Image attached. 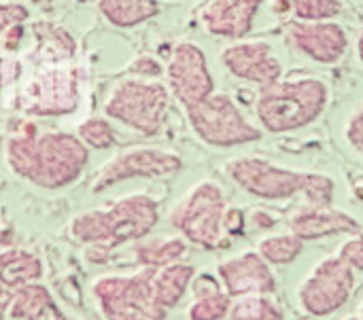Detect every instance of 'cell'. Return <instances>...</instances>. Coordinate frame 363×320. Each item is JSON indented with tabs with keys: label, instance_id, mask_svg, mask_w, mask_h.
<instances>
[{
	"label": "cell",
	"instance_id": "1",
	"mask_svg": "<svg viewBox=\"0 0 363 320\" xmlns=\"http://www.w3.org/2000/svg\"><path fill=\"white\" fill-rule=\"evenodd\" d=\"M4 157L17 176L43 189H62L81 176L89 151L79 136L66 132L38 134L36 125L26 123L19 134L4 142Z\"/></svg>",
	"mask_w": 363,
	"mask_h": 320
},
{
	"label": "cell",
	"instance_id": "2",
	"mask_svg": "<svg viewBox=\"0 0 363 320\" xmlns=\"http://www.w3.org/2000/svg\"><path fill=\"white\" fill-rule=\"evenodd\" d=\"M160 221L157 202L145 193L128 195L106 208L89 210L70 221V236L94 251L106 253L132 240L145 238Z\"/></svg>",
	"mask_w": 363,
	"mask_h": 320
},
{
	"label": "cell",
	"instance_id": "3",
	"mask_svg": "<svg viewBox=\"0 0 363 320\" xmlns=\"http://www.w3.org/2000/svg\"><path fill=\"white\" fill-rule=\"evenodd\" d=\"M330 102V85L319 76L281 79L259 89L255 115L270 134H287L315 123Z\"/></svg>",
	"mask_w": 363,
	"mask_h": 320
},
{
	"label": "cell",
	"instance_id": "4",
	"mask_svg": "<svg viewBox=\"0 0 363 320\" xmlns=\"http://www.w3.org/2000/svg\"><path fill=\"white\" fill-rule=\"evenodd\" d=\"M155 268H143L128 276H104L91 287V295L106 320H164L166 310L153 293Z\"/></svg>",
	"mask_w": 363,
	"mask_h": 320
},
{
	"label": "cell",
	"instance_id": "5",
	"mask_svg": "<svg viewBox=\"0 0 363 320\" xmlns=\"http://www.w3.org/2000/svg\"><path fill=\"white\" fill-rule=\"evenodd\" d=\"M168 89L153 79H125L104 102V113L143 136L162 132L168 115Z\"/></svg>",
	"mask_w": 363,
	"mask_h": 320
},
{
	"label": "cell",
	"instance_id": "6",
	"mask_svg": "<svg viewBox=\"0 0 363 320\" xmlns=\"http://www.w3.org/2000/svg\"><path fill=\"white\" fill-rule=\"evenodd\" d=\"M225 195L213 181L198 183L170 212V225L191 244L213 251L221 244Z\"/></svg>",
	"mask_w": 363,
	"mask_h": 320
},
{
	"label": "cell",
	"instance_id": "7",
	"mask_svg": "<svg viewBox=\"0 0 363 320\" xmlns=\"http://www.w3.org/2000/svg\"><path fill=\"white\" fill-rule=\"evenodd\" d=\"M183 110L194 134L211 147L230 149L262 138V130H257L242 115L238 104L228 93H213Z\"/></svg>",
	"mask_w": 363,
	"mask_h": 320
},
{
	"label": "cell",
	"instance_id": "8",
	"mask_svg": "<svg viewBox=\"0 0 363 320\" xmlns=\"http://www.w3.org/2000/svg\"><path fill=\"white\" fill-rule=\"evenodd\" d=\"M230 178L249 195L259 200H291L302 195L308 172L277 166L264 157H238L225 166Z\"/></svg>",
	"mask_w": 363,
	"mask_h": 320
},
{
	"label": "cell",
	"instance_id": "9",
	"mask_svg": "<svg viewBox=\"0 0 363 320\" xmlns=\"http://www.w3.org/2000/svg\"><path fill=\"white\" fill-rule=\"evenodd\" d=\"M353 268L338 255L323 259L298 291L300 308L311 316L338 312L353 293Z\"/></svg>",
	"mask_w": 363,
	"mask_h": 320
},
{
	"label": "cell",
	"instance_id": "10",
	"mask_svg": "<svg viewBox=\"0 0 363 320\" xmlns=\"http://www.w3.org/2000/svg\"><path fill=\"white\" fill-rule=\"evenodd\" d=\"M166 74L170 91L183 108L215 93V79L208 68L206 53L196 42H179L172 49Z\"/></svg>",
	"mask_w": 363,
	"mask_h": 320
},
{
	"label": "cell",
	"instance_id": "11",
	"mask_svg": "<svg viewBox=\"0 0 363 320\" xmlns=\"http://www.w3.org/2000/svg\"><path fill=\"white\" fill-rule=\"evenodd\" d=\"M79 104L77 76L68 68L45 66L21 89L19 106L32 115H66Z\"/></svg>",
	"mask_w": 363,
	"mask_h": 320
},
{
	"label": "cell",
	"instance_id": "12",
	"mask_svg": "<svg viewBox=\"0 0 363 320\" xmlns=\"http://www.w3.org/2000/svg\"><path fill=\"white\" fill-rule=\"evenodd\" d=\"M183 168V159L164 149H130L113 159L98 172L91 191L100 193L117 183L130 178H162L172 176Z\"/></svg>",
	"mask_w": 363,
	"mask_h": 320
},
{
	"label": "cell",
	"instance_id": "13",
	"mask_svg": "<svg viewBox=\"0 0 363 320\" xmlns=\"http://www.w3.org/2000/svg\"><path fill=\"white\" fill-rule=\"evenodd\" d=\"M225 70L247 83H255L259 89L283 79L285 66L268 40H245L228 45L221 55Z\"/></svg>",
	"mask_w": 363,
	"mask_h": 320
},
{
	"label": "cell",
	"instance_id": "14",
	"mask_svg": "<svg viewBox=\"0 0 363 320\" xmlns=\"http://www.w3.org/2000/svg\"><path fill=\"white\" fill-rule=\"evenodd\" d=\"M287 40L304 57L332 66L349 51V36L340 23L332 21H294L287 28Z\"/></svg>",
	"mask_w": 363,
	"mask_h": 320
},
{
	"label": "cell",
	"instance_id": "15",
	"mask_svg": "<svg viewBox=\"0 0 363 320\" xmlns=\"http://www.w3.org/2000/svg\"><path fill=\"white\" fill-rule=\"evenodd\" d=\"M219 278L230 297L270 295L277 291V278L259 253H242L217 268Z\"/></svg>",
	"mask_w": 363,
	"mask_h": 320
},
{
	"label": "cell",
	"instance_id": "16",
	"mask_svg": "<svg viewBox=\"0 0 363 320\" xmlns=\"http://www.w3.org/2000/svg\"><path fill=\"white\" fill-rule=\"evenodd\" d=\"M266 0H208L202 8V25L208 34L221 38H242Z\"/></svg>",
	"mask_w": 363,
	"mask_h": 320
},
{
	"label": "cell",
	"instance_id": "17",
	"mask_svg": "<svg viewBox=\"0 0 363 320\" xmlns=\"http://www.w3.org/2000/svg\"><path fill=\"white\" fill-rule=\"evenodd\" d=\"M291 234L300 240H317L334 234H359L362 225L345 210L336 208H313L306 206L296 212L289 221Z\"/></svg>",
	"mask_w": 363,
	"mask_h": 320
},
{
	"label": "cell",
	"instance_id": "18",
	"mask_svg": "<svg viewBox=\"0 0 363 320\" xmlns=\"http://www.w3.org/2000/svg\"><path fill=\"white\" fill-rule=\"evenodd\" d=\"M9 312L13 319L19 320H74L68 319L60 310L49 289L38 282H30L19 289H13Z\"/></svg>",
	"mask_w": 363,
	"mask_h": 320
},
{
	"label": "cell",
	"instance_id": "19",
	"mask_svg": "<svg viewBox=\"0 0 363 320\" xmlns=\"http://www.w3.org/2000/svg\"><path fill=\"white\" fill-rule=\"evenodd\" d=\"M194 276H196V268L189 263H183V261H174L164 268H155L153 293H155L157 304L166 312L170 308H174L187 293L189 285L194 282Z\"/></svg>",
	"mask_w": 363,
	"mask_h": 320
},
{
	"label": "cell",
	"instance_id": "20",
	"mask_svg": "<svg viewBox=\"0 0 363 320\" xmlns=\"http://www.w3.org/2000/svg\"><path fill=\"white\" fill-rule=\"evenodd\" d=\"M43 278L40 259L23 248H4L0 251V285L6 289H19L23 285L36 282Z\"/></svg>",
	"mask_w": 363,
	"mask_h": 320
},
{
	"label": "cell",
	"instance_id": "21",
	"mask_svg": "<svg viewBox=\"0 0 363 320\" xmlns=\"http://www.w3.org/2000/svg\"><path fill=\"white\" fill-rule=\"evenodd\" d=\"M194 295L196 302L189 306V320H223L230 312L232 297L221 291L215 278L208 274L194 278Z\"/></svg>",
	"mask_w": 363,
	"mask_h": 320
},
{
	"label": "cell",
	"instance_id": "22",
	"mask_svg": "<svg viewBox=\"0 0 363 320\" xmlns=\"http://www.w3.org/2000/svg\"><path fill=\"white\" fill-rule=\"evenodd\" d=\"M100 13L117 28H132L160 13L155 0H98Z\"/></svg>",
	"mask_w": 363,
	"mask_h": 320
},
{
	"label": "cell",
	"instance_id": "23",
	"mask_svg": "<svg viewBox=\"0 0 363 320\" xmlns=\"http://www.w3.org/2000/svg\"><path fill=\"white\" fill-rule=\"evenodd\" d=\"M185 251H187L185 240L166 238V240H155V242L136 246V259L143 263V268H164L168 263L181 261Z\"/></svg>",
	"mask_w": 363,
	"mask_h": 320
},
{
	"label": "cell",
	"instance_id": "24",
	"mask_svg": "<svg viewBox=\"0 0 363 320\" xmlns=\"http://www.w3.org/2000/svg\"><path fill=\"white\" fill-rule=\"evenodd\" d=\"M228 320H283V310L266 295H242L232 302Z\"/></svg>",
	"mask_w": 363,
	"mask_h": 320
},
{
	"label": "cell",
	"instance_id": "25",
	"mask_svg": "<svg viewBox=\"0 0 363 320\" xmlns=\"http://www.w3.org/2000/svg\"><path fill=\"white\" fill-rule=\"evenodd\" d=\"M304 248V240H300L294 234H274L268 236L259 242L257 253L264 257V261L268 265H287L294 259H298V255Z\"/></svg>",
	"mask_w": 363,
	"mask_h": 320
},
{
	"label": "cell",
	"instance_id": "26",
	"mask_svg": "<svg viewBox=\"0 0 363 320\" xmlns=\"http://www.w3.org/2000/svg\"><path fill=\"white\" fill-rule=\"evenodd\" d=\"M342 0H294L291 11L298 21H332L342 13Z\"/></svg>",
	"mask_w": 363,
	"mask_h": 320
},
{
	"label": "cell",
	"instance_id": "27",
	"mask_svg": "<svg viewBox=\"0 0 363 320\" xmlns=\"http://www.w3.org/2000/svg\"><path fill=\"white\" fill-rule=\"evenodd\" d=\"M79 140L91 149H111L117 142V134L106 119L91 117L79 125Z\"/></svg>",
	"mask_w": 363,
	"mask_h": 320
},
{
	"label": "cell",
	"instance_id": "28",
	"mask_svg": "<svg viewBox=\"0 0 363 320\" xmlns=\"http://www.w3.org/2000/svg\"><path fill=\"white\" fill-rule=\"evenodd\" d=\"M334 189H336V185H334V181L328 174L308 172L302 198L313 208H328L334 202Z\"/></svg>",
	"mask_w": 363,
	"mask_h": 320
},
{
	"label": "cell",
	"instance_id": "29",
	"mask_svg": "<svg viewBox=\"0 0 363 320\" xmlns=\"http://www.w3.org/2000/svg\"><path fill=\"white\" fill-rule=\"evenodd\" d=\"M345 138L351 144V149L363 157V102L349 117L347 127H345Z\"/></svg>",
	"mask_w": 363,
	"mask_h": 320
},
{
	"label": "cell",
	"instance_id": "30",
	"mask_svg": "<svg viewBox=\"0 0 363 320\" xmlns=\"http://www.w3.org/2000/svg\"><path fill=\"white\" fill-rule=\"evenodd\" d=\"M28 8L23 4H15V2H9V4H0V36L11 28V25H17V23H23L28 19Z\"/></svg>",
	"mask_w": 363,
	"mask_h": 320
},
{
	"label": "cell",
	"instance_id": "31",
	"mask_svg": "<svg viewBox=\"0 0 363 320\" xmlns=\"http://www.w3.org/2000/svg\"><path fill=\"white\" fill-rule=\"evenodd\" d=\"M338 257H342L351 268L363 270V236L362 234H355L353 238H349V240L340 246Z\"/></svg>",
	"mask_w": 363,
	"mask_h": 320
},
{
	"label": "cell",
	"instance_id": "32",
	"mask_svg": "<svg viewBox=\"0 0 363 320\" xmlns=\"http://www.w3.org/2000/svg\"><path fill=\"white\" fill-rule=\"evenodd\" d=\"M130 70L136 72L138 76H160V74L164 72L162 64H160L155 57H149V55H143V57H138L136 62H132Z\"/></svg>",
	"mask_w": 363,
	"mask_h": 320
},
{
	"label": "cell",
	"instance_id": "33",
	"mask_svg": "<svg viewBox=\"0 0 363 320\" xmlns=\"http://www.w3.org/2000/svg\"><path fill=\"white\" fill-rule=\"evenodd\" d=\"M242 227H245V219H242V212L232 208V210H225V217H223V229H228L230 234H242Z\"/></svg>",
	"mask_w": 363,
	"mask_h": 320
},
{
	"label": "cell",
	"instance_id": "34",
	"mask_svg": "<svg viewBox=\"0 0 363 320\" xmlns=\"http://www.w3.org/2000/svg\"><path fill=\"white\" fill-rule=\"evenodd\" d=\"M355 49H357V57H359V62H362V64H363V30H362V32H359V36H357Z\"/></svg>",
	"mask_w": 363,
	"mask_h": 320
},
{
	"label": "cell",
	"instance_id": "35",
	"mask_svg": "<svg viewBox=\"0 0 363 320\" xmlns=\"http://www.w3.org/2000/svg\"><path fill=\"white\" fill-rule=\"evenodd\" d=\"M30 2H34V4H38V6H49L53 0H30Z\"/></svg>",
	"mask_w": 363,
	"mask_h": 320
},
{
	"label": "cell",
	"instance_id": "36",
	"mask_svg": "<svg viewBox=\"0 0 363 320\" xmlns=\"http://www.w3.org/2000/svg\"><path fill=\"white\" fill-rule=\"evenodd\" d=\"M4 149V136H2V132H0V151Z\"/></svg>",
	"mask_w": 363,
	"mask_h": 320
},
{
	"label": "cell",
	"instance_id": "37",
	"mask_svg": "<svg viewBox=\"0 0 363 320\" xmlns=\"http://www.w3.org/2000/svg\"><path fill=\"white\" fill-rule=\"evenodd\" d=\"M0 320H4V310L0 308Z\"/></svg>",
	"mask_w": 363,
	"mask_h": 320
},
{
	"label": "cell",
	"instance_id": "38",
	"mask_svg": "<svg viewBox=\"0 0 363 320\" xmlns=\"http://www.w3.org/2000/svg\"><path fill=\"white\" fill-rule=\"evenodd\" d=\"M362 320H363V306H362Z\"/></svg>",
	"mask_w": 363,
	"mask_h": 320
},
{
	"label": "cell",
	"instance_id": "39",
	"mask_svg": "<svg viewBox=\"0 0 363 320\" xmlns=\"http://www.w3.org/2000/svg\"><path fill=\"white\" fill-rule=\"evenodd\" d=\"M351 320H353V319H351Z\"/></svg>",
	"mask_w": 363,
	"mask_h": 320
}]
</instances>
